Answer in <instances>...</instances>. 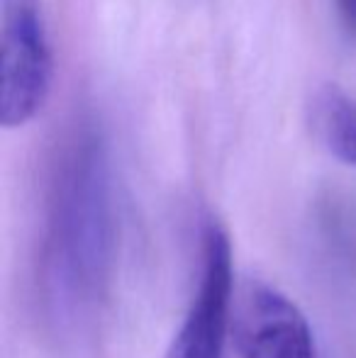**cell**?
Wrapping results in <instances>:
<instances>
[{"label": "cell", "instance_id": "cell-6", "mask_svg": "<svg viewBox=\"0 0 356 358\" xmlns=\"http://www.w3.org/2000/svg\"><path fill=\"white\" fill-rule=\"evenodd\" d=\"M334 3H337L339 17H342L344 24L356 34V0H334Z\"/></svg>", "mask_w": 356, "mask_h": 358}, {"label": "cell", "instance_id": "cell-1", "mask_svg": "<svg viewBox=\"0 0 356 358\" xmlns=\"http://www.w3.org/2000/svg\"><path fill=\"white\" fill-rule=\"evenodd\" d=\"M118 254V215L105 139L78 124L54 151L39 227V292L49 320L81 324L103 305Z\"/></svg>", "mask_w": 356, "mask_h": 358}, {"label": "cell", "instance_id": "cell-4", "mask_svg": "<svg viewBox=\"0 0 356 358\" xmlns=\"http://www.w3.org/2000/svg\"><path fill=\"white\" fill-rule=\"evenodd\" d=\"M234 341L242 358H318L313 329L298 305L259 280L244 283L237 295Z\"/></svg>", "mask_w": 356, "mask_h": 358}, {"label": "cell", "instance_id": "cell-3", "mask_svg": "<svg viewBox=\"0 0 356 358\" xmlns=\"http://www.w3.org/2000/svg\"><path fill=\"white\" fill-rule=\"evenodd\" d=\"M200 278L166 358H222L232 307V246L215 220L203 227Z\"/></svg>", "mask_w": 356, "mask_h": 358}, {"label": "cell", "instance_id": "cell-2", "mask_svg": "<svg viewBox=\"0 0 356 358\" xmlns=\"http://www.w3.org/2000/svg\"><path fill=\"white\" fill-rule=\"evenodd\" d=\"M54 54L42 0H3L0 27V122L22 127L47 105Z\"/></svg>", "mask_w": 356, "mask_h": 358}, {"label": "cell", "instance_id": "cell-5", "mask_svg": "<svg viewBox=\"0 0 356 358\" xmlns=\"http://www.w3.org/2000/svg\"><path fill=\"white\" fill-rule=\"evenodd\" d=\"M313 124L325 149L344 166H356V98L337 83H325L313 100Z\"/></svg>", "mask_w": 356, "mask_h": 358}]
</instances>
